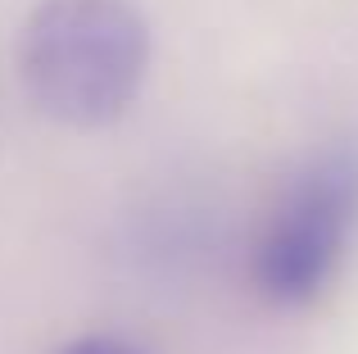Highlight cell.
I'll return each instance as SVG.
<instances>
[{"label":"cell","mask_w":358,"mask_h":354,"mask_svg":"<svg viewBox=\"0 0 358 354\" xmlns=\"http://www.w3.org/2000/svg\"><path fill=\"white\" fill-rule=\"evenodd\" d=\"M358 227V155L313 160L286 186L254 250V282L272 304H308L336 277Z\"/></svg>","instance_id":"7a4b0ae2"},{"label":"cell","mask_w":358,"mask_h":354,"mask_svg":"<svg viewBox=\"0 0 358 354\" xmlns=\"http://www.w3.org/2000/svg\"><path fill=\"white\" fill-rule=\"evenodd\" d=\"M64 354H141V350H131V346H118V341H78V346H69Z\"/></svg>","instance_id":"3957f363"},{"label":"cell","mask_w":358,"mask_h":354,"mask_svg":"<svg viewBox=\"0 0 358 354\" xmlns=\"http://www.w3.org/2000/svg\"><path fill=\"white\" fill-rule=\"evenodd\" d=\"M150 32L131 0H41L23 23L18 69L50 118L96 127L136 100Z\"/></svg>","instance_id":"6da1fadb"}]
</instances>
